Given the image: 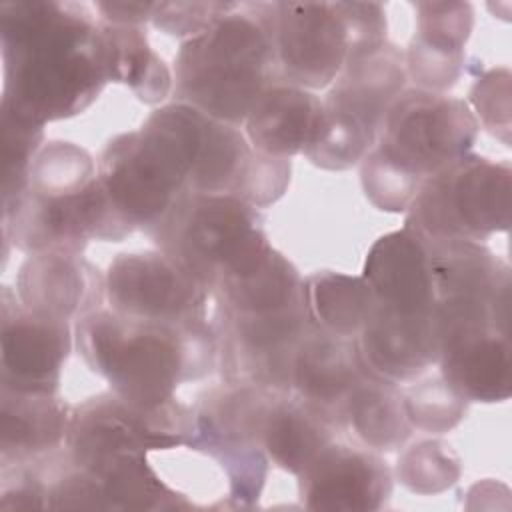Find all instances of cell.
I'll return each mask as SVG.
<instances>
[{"instance_id":"obj_3","label":"cell","mask_w":512,"mask_h":512,"mask_svg":"<svg viewBox=\"0 0 512 512\" xmlns=\"http://www.w3.org/2000/svg\"><path fill=\"white\" fill-rule=\"evenodd\" d=\"M480 124L468 102L406 88L360 162L364 196L380 212H406L420 186L472 152Z\"/></svg>"},{"instance_id":"obj_22","label":"cell","mask_w":512,"mask_h":512,"mask_svg":"<svg viewBox=\"0 0 512 512\" xmlns=\"http://www.w3.org/2000/svg\"><path fill=\"white\" fill-rule=\"evenodd\" d=\"M436 300L464 298L510 308V266L486 244L424 238Z\"/></svg>"},{"instance_id":"obj_26","label":"cell","mask_w":512,"mask_h":512,"mask_svg":"<svg viewBox=\"0 0 512 512\" xmlns=\"http://www.w3.org/2000/svg\"><path fill=\"white\" fill-rule=\"evenodd\" d=\"M340 424L378 454L400 450L414 432L404 412L402 388L370 372L344 400Z\"/></svg>"},{"instance_id":"obj_12","label":"cell","mask_w":512,"mask_h":512,"mask_svg":"<svg viewBox=\"0 0 512 512\" xmlns=\"http://www.w3.org/2000/svg\"><path fill=\"white\" fill-rule=\"evenodd\" d=\"M268 24L280 84L322 90L352 52L342 2H270Z\"/></svg>"},{"instance_id":"obj_20","label":"cell","mask_w":512,"mask_h":512,"mask_svg":"<svg viewBox=\"0 0 512 512\" xmlns=\"http://www.w3.org/2000/svg\"><path fill=\"white\" fill-rule=\"evenodd\" d=\"M366 374L356 338L336 336L312 324L294 354L292 394L326 414L342 430V404Z\"/></svg>"},{"instance_id":"obj_2","label":"cell","mask_w":512,"mask_h":512,"mask_svg":"<svg viewBox=\"0 0 512 512\" xmlns=\"http://www.w3.org/2000/svg\"><path fill=\"white\" fill-rule=\"evenodd\" d=\"M74 344L114 394L142 408L172 400L180 384L218 368L214 324L172 326L100 308L74 322Z\"/></svg>"},{"instance_id":"obj_35","label":"cell","mask_w":512,"mask_h":512,"mask_svg":"<svg viewBox=\"0 0 512 512\" xmlns=\"http://www.w3.org/2000/svg\"><path fill=\"white\" fill-rule=\"evenodd\" d=\"M292 162L288 158H274L254 150V158L242 178L236 198L254 206L268 208L278 202L290 186Z\"/></svg>"},{"instance_id":"obj_16","label":"cell","mask_w":512,"mask_h":512,"mask_svg":"<svg viewBox=\"0 0 512 512\" xmlns=\"http://www.w3.org/2000/svg\"><path fill=\"white\" fill-rule=\"evenodd\" d=\"M392 480L378 452L334 440L298 474V498L306 510L372 512L388 504Z\"/></svg>"},{"instance_id":"obj_27","label":"cell","mask_w":512,"mask_h":512,"mask_svg":"<svg viewBox=\"0 0 512 512\" xmlns=\"http://www.w3.org/2000/svg\"><path fill=\"white\" fill-rule=\"evenodd\" d=\"M214 310L226 314H260L304 300V278L276 248L254 268L226 278L212 290Z\"/></svg>"},{"instance_id":"obj_8","label":"cell","mask_w":512,"mask_h":512,"mask_svg":"<svg viewBox=\"0 0 512 512\" xmlns=\"http://www.w3.org/2000/svg\"><path fill=\"white\" fill-rule=\"evenodd\" d=\"M512 168L480 154H466L428 178L408 210L404 228L422 238L486 242L510 228Z\"/></svg>"},{"instance_id":"obj_7","label":"cell","mask_w":512,"mask_h":512,"mask_svg":"<svg viewBox=\"0 0 512 512\" xmlns=\"http://www.w3.org/2000/svg\"><path fill=\"white\" fill-rule=\"evenodd\" d=\"M194 432V406L176 396L156 408H142L110 390L72 406L64 446L78 468L102 478L156 450L188 448Z\"/></svg>"},{"instance_id":"obj_1","label":"cell","mask_w":512,"mask_h":512,"mask_svg":"<svg viewBox=\"0 0 512 512\" xmlns=\"http://www.w3.org/2000/svg\"><path fill=\"white\" fill-rule=\"evenodd\" d=\"M2 100L34 124L86 112L110 80L100 20L82 2H0Z\"/></svg>"},{"instance_id":"obj_18","label":"cell","mask_w":512,"mask_h":512,"mask_svg":"<svg viewBox=\"0 0 512 512\" xmlns=\"http://www.w3.org/2000/svg\"><path fill=\"white\" fill-rule=\"evenodd\" d=\"M416 30L404 52L414 88L446 94L466 66V42L474 28L468 2H414Z\"/></svg>"},{"instance_id":"obj_14","label":"cell","mask_w":512,"mask_h":512,"mask_svg":"<svg viewBox=\"0 0 512 512\" xmlns=\"http://www.w3.org/2000/svg\"><path fill=\"white\" fill-rule=\"evenodd\" d=\"M0 326V390L58 394L74 344L70 322L24 308L16 290L2 286Z\"/></svg>"},{"instance_id":"obj_34","label":"cell","mask_w":512,"mask_h":512,"mask_svg":"<svg viewBox=\"0 0 512 512\" xmlns=\"http://www.w3.org/2000/svg\"><path fill=\"white\" fill-rule=\"evenodd\" d=\"M236 8V2H154L150 24L168 36L194 38Z\"/></svg>"},{"instance_id":"obj_19","label":"cell","mask_w":512,"mask_h":512,"mask_svg":"<svg viewBox=\"0 0 512 512\" xmlns=\"http://www.w3.org/2000/svg\"><path fill=\"white\" fill-rule=\"evenodd\" d=\"M16 294L22 306L32 312L76 322L104 308L106 280L82 254L42 252L22 262Z\"/></svg>"},{"instance_id":"obj_23","label":"cell","mask_w":512,"mask_h":512,"mask_svg":"<svg viewBox=\"0 0 512 512\" xmlns=\"http://www.w3.org/2000/svg\"><path fill=\"white\" fill-rule=\"evenodd\" d=\"M322 100L304 88L274 84L262 92L244 120L250 146L274 158L304 154L322 124Z\"/></svg>"},{"instance_id":"obj_32","label":"cell","mask_w":512,"mask_h":512,"mask_svg":"<svg viewBox=\"0 0 512 512\" xmlns=\"http://www.w3.org/2000/svg\"><path fill=\"white\" fill-rule=\"evenodd\" d=\"M2 126V210L12 206L26 190L28 174L38 150L44 146V126L0 108Z\"/></svg>"},{"instance_id":"obj_17","label":"cell","mask_w":512,"mask_h":512,"mask_svg":"<svg viewBox=\"0 0 512 512\" xmlns=\"http://www.w3.org/2000/svg\"><path fill=\"white\" fill-rule=\"evenodd\" d=\"M362 278L374 308L400 318H434L436 292L426 240L410 228L380 236L368 250Z\"/></svg>"},{"instance_id":"obj_13","label":"cell","mask_w":512,"mask_h":512,"mask_svg":"<svg viewBox=\"0 0 512 512\" xmlns=\"http://www.w3.org/2000/svg\"><path fill=\"white\" fill-rule=\"evenodd\" d=\"M176 154L190 192L236 196L254 158L246 134L188 104L156 108L146 120Z\"/></svg>"},{"instance_id":"obj_36","label":"cell","mask_w":512,"mask_h":512,"mask_svg":"<svg viewBox=\"0 0 512 512\" xmlns=\"http://www.w3.org/2000/svg\"><path fill=\"white\" fill-rule=\"evenodd\" d=\"M94 8L104 24L144 28L152 18L154 2H96Z\"/></svg>"},{"instance_id":"obj_10","label":"cell","mask_w":512,"mask_h":512,"mask_svg":"<svg viewBox=\"0 0 512 512\" xmlns=\"http://www.w3.org/2000/svg\"><path fill=\"white\" fill-rule=\"evenodd\" d=\"M218 370L222 382L254 384L292 394L294 354L312 322L304 300L260 314L214 310Z\"/></svg>"},{"instance_id":"obj_31","label":"cell","mask_w":512,"mask_h":512,"mask_svg":"<svg viewBox=\"0 0 512 512\" xmlns=\"http://www.w3.org/2000/svg\"><path fill=\"white\" fill-rule=\"evenodd\" d=\"M408 384L402 388V404L414 430L444 434L466 418L470 402L452 390L440 374Z\"/></svg>"},{"instance_id":"obj_29","label":"cell","mask_w":512,"mask_h":512,"mask_svg":"<svg viewBox=\"0 0 512 512\" xmlns=\"http://www.w3.org/2000/svg\"><path fill=\"white\" fill-rule=\"evenodd\" d=\"M102 34L108 48L110 80L126 84L144 104H160L174 86L166 62L150 48L144 28L104 24Z\"/></svg>"},{"instance_id":"obj_15","label":"cell","mask_w":512,"mask_h":512,"mask_svg":"<svg viewBox=\"0 0 512 512\" xmlns=\"http://www.w3.org/2000/svg\"><path fill=\"white\" fill-rule=\"evenodd\" d=\"M436 322L438 366L444 382L468 402H504L512 394L510 328L486 320Z\"/></svg>"},{"instance_id":"obj_24","label":"cell","mask_w":512,"mask_h":512,"mask_svg":"<svg viewBox=\"0 0 512 512\" xmlns=\"http://www.w3.org/2000/svg\"><path fill=\"white\" fill-rule=\"evenodd\" d=\"M72 406L58 394L0 390V466L46 456L66 440Z\"/></svg>"},{"instance_id":"obj_25","label":"cell","mask_w":512,"mask_h":512,"mask_svg":"<svg viewBox=\"0 0 512 512\" xmlns=\"http://www.w3.org/2000/svg\"><path fill=\"white\" fill-rule=\"evenodd\" d=\"M338 426L294 394H278L264 418L260 444L270 464L298 476L328 444Z\"/></svg>"},{"instance_id":"obj_30","label":"cell","mask_w":512,"mask_h":512,"mask_svg":"<svg viewBox=\"0 0 512 512\" xmlns=\"http://www.w3.org/2000/svg\"><path fill=\"white\" fill-rule=\"evenodd\" d=\"M462 476V460L454 448L438 438L420 440L406 448L396 464L398 482L420 496H434L452 488Z\"/></svg>"},{"instance_id":"obj_21","label":"cell","mask_w":512,"mask_h":512,"mask_svg":"<svg viewBox=\"0 0 512 512\" xmlns=\"http://www.w3.org/2000/svg\"><path fill=\"white\" fill-rule=\"evenodd\" d=\"M356 342L368 372L398 386L438 362L434 318H400L374 308Z\"/></svg>"},{"instance_id":"obj_9","label":"cell","mask_w":512,"mask_h":512,"mask_svg":"<svg viewBox=\"0 0 512 512\" xmlns=\"http://www.w3.org/2000/svg\"><path fill=\"white\" fill-rule=\"evenodd\" d=\"M96 178L130 234H148L190 192L172 148L146 124L108 140L96 162Z\"/></svg>"},{"instance_id":"obj_11","label":"cell","mask_w":512,"mask_h":512,"mask_svg":"<svg viewBox=\"0 0 512 512\" xmlns=\"http://www.w3.org/2000/svg\"><path fill=\"white\" fill-rule=\"evenodd\" d=\"M104 280L106 304L116 314L172 326L212 324L210 290L158 248L118 254Z\"/></svg>"},{"instance_id":"obj_6","label":"cell","mask_w":512,"mask_h":512,"mask_svg":"<svg viewBox=\"0 0 512 512\" xmlns=\"http://www.w3.org/2000/svg\"><path fill=\"white\" fill-rule=\"evenodd\" d=\"M406 80L404 52L388 40L350 54L322 100V124L304 156L332 172L360 164Z\"/></svg>"},{"instance_id":"obj_33","label":"cell","mask_w":512,"mask_h":512,"mask_svg":"<svg viewBox=\"0 0 512 512\" xmlns=\"http://www.w3.org/2000/svg\"><path fill=\"white\" fill-rule=\"evenodd\" d=\"M472 112L478 124L506 146L510 142V72L508 68H494L478 76L470 90Z\"/></svg>"},{"instance_id":"obj_28","label":"cell","mask_w":512,"mask_h":512,"mask_svg":"<svg viewBox=\"0 0 512 512\" xmlns=\"http://www.w3.org/2000/svg\"><path fill=\"white\" fill-rule=\"evenodd\" d=\"M304 304L316 328L356 338L374 310V296L362 276L320 270L304 278Z\"/></svg>"},{"instance_id":"obj_4","label":"cell","mask_w":512,"mask_h":512,"mask_svg":"<svg viewBox=\"0 0 512 512\" xmlns=\"http://www.w3.org/2000/svg\"><path fill=\"white\" fill-rule=\"evenodd\" d=\"M270 2H236L174 56V102L240 126L256 100L280 84L268 24Z\"/></svg>"},{"instance_id":"obj_5","label":"cell","mask_w":512,"mask_h":512,"mask_svg":"<svg viewBox=\"0 0 512 512\" xmlns=\"http://www.w3.org/2000/svg\"><path fill=\"white\" fill-rule=\"evenodd\" d=\"M262 224L260 212L232 194L188 192L148 236L212 294L274 250Z\"/></svg>"}]
</instances>
